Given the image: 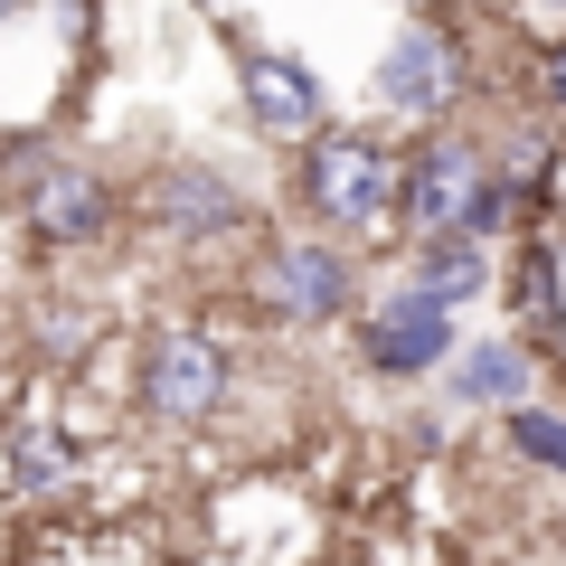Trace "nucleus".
Segmentation results:
<instances>
[{"label":"nucleus","mask_w":566,"mask_h":566,"mask_svg":"<svg viewBox=\"0 0 566 566\" xmlns=\"http://www.w3.org/2000/svg\"><path fill=\"white\" fill-rule=\"evenodd\" d=\"M303 161H293V199H303L312 227L331 237H387L406 227V151L359 123H322L312 142H293Z\"/></svg>","instance_id":"obj_1"},{"label":"nucleus","mask_w":566,"mask_h":566,"mask_svg":"<svg viewBox=\"0 0 566 566\" xmlns=\"http://www.w3.org/2000/svg\"><path fill=\"white\" fill-rule=\"evenodd\" d=\"M520 218V199H510L501 161H491L472 133H453V123H434V133L406 151V237H501V227Z\"/></svg>","instance_id":"obj_2"},{"label":"nucleus","mask_w":566,"mask_h":566,"mask_svg":"<svg viewBox=\"0 0 566 566\" xmlns=\"http://www.w3.org/2000/svg\"><path fill=\"white\" fill-rule=\"evenodd\" d=\"M237 397V340L208 322H151L142 331V359H133V406L161 434H199V424L227 416Z\"/></svg>","instance_id":"obj_3"},{"label":"nucleus","mask_w":566,"mask_h":566,"mask_svg":"<svg viewBox=\"0 0 566 566\" xmlns=\"http://www.w3.org/2000/svg\"><path fill=\"white\" fill-rule=\"evenodd\" d=\"M10 199H20V227L29 245H48V255H104V237H114V180H104L85 151H57V142H20L10 151Z\"/></svg>","instance_id":"obj_4"},{"label":"nucleus","mask_w":566,"mask_h":566,"mask_svg":"<svg viewBox=\"0 0 566 566\" xmlns=\"http://www.w3.org/2000/svg\"><path fill=\"white\" fill-rule=\"evenodd\" d=\"M245 293H255L264 322L283 331H322L359 312V264L331 227H293V237H264V255L245 264Z\"/></svg>","instance_id":"obj_5"},{"label":"nucleus","mask_w":566,"mask_h":566,"mask_svg":"<svg viewBox=\"0 0 566 566\" xmlns=\"http://www.w3.org/2000/svg\"><path fill=\"white\" fill-rule=\"evenodd\" d=\"M472 104V48L453 39L444 20H416L397 29V48L378 57V114L416 123V133H434V123H453Z\"/></svg>","instance_id":"obj_6"},{"label":"nucleus","mask_w":566,"mask_h":566,"mask_svg":"<svg viewBox=\"0 0 566 566\" xmlns=\"http://www.w3.org/2000/svg\"><path fill=\"white\" fill-rule=\"evenodd\" d=\"M142 218H151V237L180 245V255H199V245H227L255 227V199H245L227 170L208 161H161L151 180H142Z\"/></svg>","instance_id":"obj_7"},{"label":"nucleus","mask_w":566,"mask_h":566,"mask_svg":"<svg viewBox=\"0 0 566 566\" xmlns=\"http://www.w3.org/2000/svg\"><path fill=\"white\" fill-rule=\"evenodd\" d=\"M349 322H359V359L378 368V378H424V368L453 359V303H434V293H416V283L359 303Z\"/></svg>","instance_id":"obj_8"},{"label":"nucleus","mask_w":566,"mask_h":566,"mask_svg":"<svg viewBox=\"0 0 566 566\" xmlns=\"http://www.w3.org/2000/svg\"><path fill=\"white\" fill-rule=\"evenodd\" d=\"M237 104L264 142H312L331 123V95L303 57H283V48H237Z\"/></svg>","instance_id":"obj_9"},{"label":"nucleus","mask_w":566,"mask_h":566,"mask_svg":"<svg viewBox=\"0 0 566 566\" xmlns=\"http://www.w3.org/2000/svg\"><path fill=\"white\" fill-rule=\"evenodd\" d=\"M76 472H85L76 444L48 434V424H10V434H0V491H10V501H48V491H66Z\"/></svg>","instance_id":"obj_10"},{"label":"nucleus","mask_w":566,"mask_h":566,"mask_svg":"<svg viewBox=\"0 0 566 566\" xmlns=\"http://www.w3.org/2000/svg\"><path fill=\"white\" fill-rule=\"evenodd\" d=\"M406 283L463 312L472 293L491 283V255H482V237H463V227H453V237H416V274H406Z\"/></svg>","instance_id":"obj_11"},{"label":"nucleus","mask_w":566,"mask_h":566,"mask_svg":"<svg viewBox=\"0 0 566 566\" xmlns=\"http://www.w3.org/2000/svg\"><path fill=\"white\" fill-rule=\"evenodd\" d=\"M453 397H463V406H510V397H528V349H520V340H472V349H453Z\"/></svg>","instance_id":"obj_12"},{"label":"nucleus","mask_w":566,"mask_h":566,"mask_svg":"<svg viewBox=\"0 0 566 566\" xmlns=\"http://www.w3.org/2000/svg\"><path fill=\"white\" fill-rule=\"evenodd\" d=\"M520 322L557 340L566 331V293H557V237H528L520 245Z\"/></svg>","instance_id":"obj_13"},{"label":"nucleus","mask_w":566,"mask_h":566,"mask_svg":"<svg viewBox=\"0 0 566 566\" xmlns=\"http://www.w3.org/2000/svg\"><path fill=\"white\" fill-rule=\"evenodd\" d=\"M510 453L566 482V416H547V406H510Z\"/></svg>","instance_id":"obj_14"},{"label":"nucleus","mask_w":566,"mask_h":566,"mask_svg":"<svg viewBox=\"0 0 566 566\" xmlns=\"http://www.w3.org/2000/svg\"><path fill=\"white\" fill-rule=\"evenodd\" d=\"M538 104L566 123V39H547V48H538Z\"/></svg>","instance_id":"obj_15"},{"label":"nucleus","mask_w":566,"mask_h":566,"mask_svg":"<svg viewBox=\"0 0 566 566\" xmlns=\"http://www.w3.org/2000/svg\"><path fill=\"white\" fill-rule=\"evenodd\" d=\"M510 20H520L528 39L547 48V39H566V0H510Z\"/></svg>","instance_id":"obj_16"},{"label":"nucleus","mask_w":566,"mask_h":566,"mask_svg":"<svg viewBox=\"0 0 566 566\" xmlns=\"http://www.w3.org/2000/svg\"><path fill=\"white\" fill-rule=\"evenodd\" d=\"M20 10H29V0H0V29H10V20H20Z\"/></svg>","instance_id":"obj_17"},{"label":"nucleus","mask_w":566,"mask_h":566,"mask_svg":"<svg viewBox=\"0 0 566 566\" xmlns=\"http://www.w3.org/2000/svg\"><path fill=\"white\" fill-rule=\"evenodd\" d=\"M199 10H227V0H199Z\"/></svg>","instance_id":"obj_18"},{"label":"nucleus","mask_w":566,"mask_h":566,"mask_svg":"<svg viewBox=\"0 0 566 566\" xmlns=\"http://www.w3.org/2000/svg\"><path fill=\"white\" fill-rule=\"evenodd\" d=\"M416 10H424V0H416Z\"/></svg>","instance_id":"obj_19"}]
</instances>
